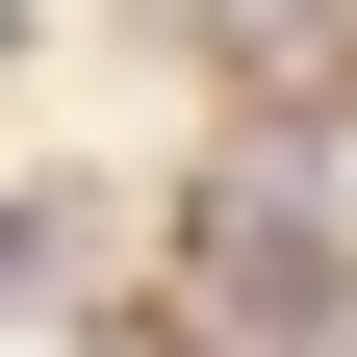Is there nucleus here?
<instances>
[{
	"label": "nucleus",
	"instance_id": "obj_1",
	"mask_svg": "<svg viewBox=\"0 0 357 357\" xmlns=\"http://www.w3.org/2000/svg\"><path fill=\"white\" fill-rule=\"evenodd\" d=\"M204 281H230L255 332H332V204H255L230 178V204H204Z\"/></svg>",
	"mask_w": 357,
	"mask_h": 357
}]
</instances>
